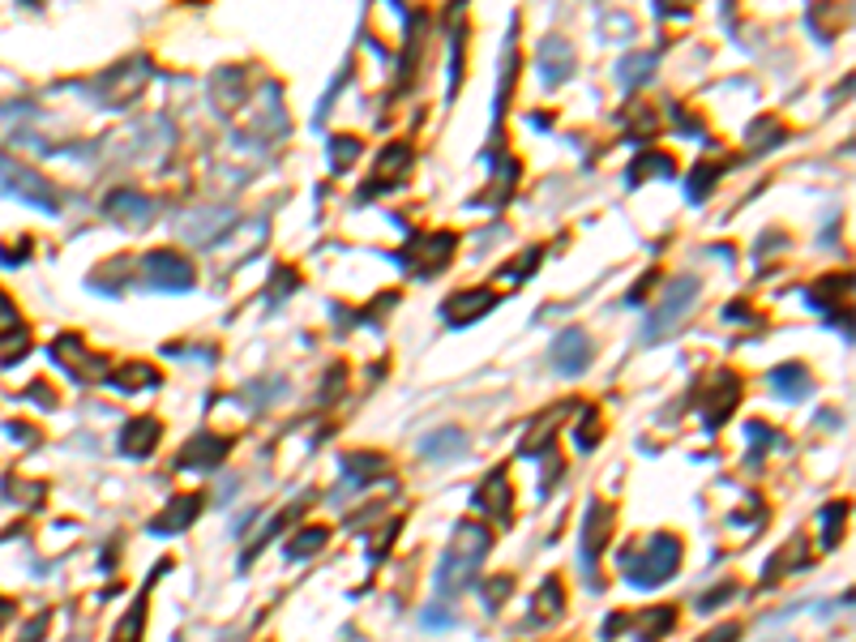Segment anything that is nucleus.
Returning <instances> with one entry per match:
<instances>
[{"label": "nucleus", "mask_w": 856, "mask_h": 642, "mask_svg": "<svg viewBox=\"0 0 856 642\" xmlns=\"http://www.w3.org/2000/svg\"><path fill=\"white\" fill-rule=\"evenodd\" d=\"M146 274H150V287L159 292H189L193 287V265L184 262L180 253H150L146 257Z\"/></svg>", "instance_id": "39448f33"}, {"label": "nucleus", "mask_w": 856, "mask_h": 642, "mask_svg": "<svg viewBox=\"0 0 856 642\" xmlns=\"http://www.w3.org/2000/svg\"><path fill=\"white\" fill-rule=\"evenodd\" d=\"M771 390L779 394V399H805V394H810V373H805L800 364H779L771 373Z\"/></svg>", "instance_id": "1a4fd4ad"}, {"label": "nucleus", "mask_w": 856, "mask_h": 642, "mask_svg": "<svg viewBox=\"0 0 856 642\" xmlns=\"http://www.w3.org/2000/svg\"><path fill=\"white\" fill-rule=\"evenodd\" d=\"M193 514H197V497H180V502H176L168 514H163V523H155L150 531H159V535H171V531H180L184 523H193Z\"/></svg>", "instance_id": "2eb2a0df"}, {"label": "nucleus", "mask_w": 856, "mask_h": 642, "mask_svg": "<svg viewBox=\"0 0 856 642\" xmlns=\"http://www.w3.org/2000/svg\"><path fill=\"white\" fill-rule=\"evenodd\" d=\"M155 441H159V424H155V419H133L125 433H120V446H125L129 454H146Z\"/></svg>", "instance_id": "f8f14e48"}, {"label": "nucleus", "mask_w": 856, "mask_h": 642, "mask_svg": "<svg viewBox=\"0 0 856 642\" xmlns=\"http://www.w3.org/2000/svg\"><path fill=\"white\" fill-rule=\"evenodd\" d=\"M0 189H9V193H17L22 202H30V206H39V210H57V189L43 181V176H35V171H26V168H17V163H5L0 159Z\"/></svg>", "instance_id": "20e7f679"}, {"label": "nucleus", "mask_w": 856, "mask_h": 642, "mask_svg": "<svg viewBox=\"0 0 856 642\" xmlns=\"http://www.w3.org/2000/svg\"><path fill=\"white\" fill-rule=\"evenodd\" d=\"M484 308H492V292H463V295H454V300H446V321H476Z\"/></svg>", "instance_id": "6e6552de"}, {"label": "nucleus", "mask_w": 856, "mask_h": 642, "mask_svg": "<svg viewBox=\"0 0 856 642\" xmlns=\"http://www.w3.org/2000/svg\"><path fill=\"white\" fill-rule=\"evenodd\" d=\"M603 535H608V505L591 502V514H587V535H583V565H591L595 561V540L603 544Z\"/></svg>", "instance_id": "9b49d317"}, {"label": "nucleus", "mask_w": 856, "mask_h": 642, "mask_svg": "<svg viewBox=\"0 0 856 642\" xmlns=\"http://www.w3.org/2000/svg\"><path fill=\"white\" fill-rule=\"evenodd\" d=\"M112 214H116V219L125 214L133 227H141V223H150V214H155V210H150V202H146V197H138V193H116L112 197Z\"/></svg>", "instance_id": "ddd939ff"}, {"label": "nucleus", "mask_w": 856, "mask_h": 642, "mask_svg": "<svg viewBox=\"0 0 856 642\" xmlns=\"http://www.w3.org/2000/svg\"><path fill=\"white\" fill-rule=\"evenodd\" d=\"M676 565H681V544L673 535H651L646 553L625 557V574L634 586H660L668 574H676Z\"/></svg>", "instance_id": "7ed1b4c3"}, {"label": "nucleus", "mask_w": 856, "mask_h": 642, "mask_svg": "<svg viewBox=\"0 0 856 642\" xmlns=\"http://www.w3.org/2000/svg\"><path fill=\"white\" fill-rule=\"evenodd\" d=\"M322 544H325V531L322 527H309L304 535H295L292 544H287V557L304 561V557H313V548H322Z\"/></svg>", "instance_id": "dca6fc26"}, {"label": "nucleus", "mask_w": 856, "mask_h": 642, "mask_svg": "<svg viewBox=\"0 0 856 642\" xmlns=\"http://www.w3.org/2000/svg\"><path fill=\"white\" fill-rule=\"evenodd\" d=\"M463 446H467V437L459 433V429H446V433L424 437V454H428V459H449V454H459Z\"/></svg>", "instance_id": "4468645a"}, {"label": "nucleus", "mask_w": 856, "mask_h": 642, "mask_svg": "<svg viewBox=\"0 0 856 642\" xmlns=\"http://www.w3.org/2000/svg\"><path fill=\"white\" fill-rule=\"evenodd\" d=\"M484 548H489V531L463 527L459 544L441 557V570H437V600H449L454 591H463V586L476 578L480 561H484Z\"/></svg>", "instance_id": "f257e3e1"}, {"label": "nucleus", "mask_w": 856, "mask_h": 642, "mask_svg": "<svg viewBox=\"0 0 856 642\" xmlns=\"http://www.w3.org/2000/svg\"><path fill=\"white\" fill-rule=\"evenodd\" d=\"M552 364L562 368L565 378H578L583 368L591 364V338L583 335V330H565L562 338H557V351H552Z\"/></svg>", "instance_id": "423d86ee"}, {"label": "nucleus", "mask_w": 856, "mask_h": 642, "mask_svg": "<svg viewBox=\"0 0 856 642\" xmlns=\"http://www.w3.org/2000/svg\"><path fill=\"white\" fill-rule=\"evenodd\" d=\"M227 454V441L223 437H211V433H201V437H193L189 446H184V454H180V467H193V471H201V467H214V462Z\"/></svg>", "instance_id": "0eeeda50"}, {"label": "nucleus", "mask_w": 856, "mask_h": 642, "mask_svg": "<svg viewBox=\"0 0 856 642\" xmlns=\"http://www.w3.org/2000/svg\"><path fill=\"white\" fill-rule=\"evenodd\" d=\"M351 154H356V141H351V138H335V171L347 168Z\"/></svg>", "instance_id": "f3484780"}, {"label": "nucleus", "mask_w": 856, "mask_h": 642, "mask_svg": "<svg viewBox=\"0 0 856 642\" xmlns=\"http://www.w3.org/2000/svg\"><path fill=\"white\" fill-rule=\"evenodd\" d=\"M570 65H574V52H570L565 43L548 39L544 47H540V69H544V82H562V78H570Z\"/></svg>", "instance_id": "9d476101"}, {"label": "nucleus", "mask_w": 856, "mask_h": 642, "mask_svg": "<svg viewBox=\"0 0 856 642\" xmlns=\"http://www.w3.org/2000/svg\"><path fill=\"white\" fill-rule=\"evenodd\" d=\"M698 300V279H673L668 287H664L660 305H655V313L646 317L643 326V343H660V338H668L686 321V308Z\"/></svg>", "instance_id": "f03ea898"}, {"label": "nucleus", "mask_w": 856, "mask_h": 642, "mask_svg": "<svg viewBox=\"0 0 856 642\" xmlns=\"http://www.w3.org/2000/svg\"><path fill=\"white\" fill-rule=\"evenodd\" d=\"M595 419H600V416H595V411H587V419H583V429H578V437H574V441H578L583 450H587V446H591V437H595Z\"/></svg>", "instance_id": "a211bd4d"}]
</instances>
